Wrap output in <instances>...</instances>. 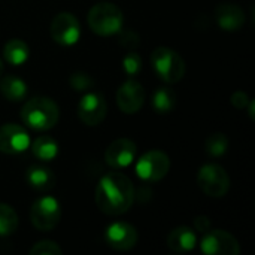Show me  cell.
I'll return each instance as SVG.
<instances>
[{"label":"cell","mask_w":255,"mask_h":255,"mask_svg":"<svg viewBox=\"0 0 255 255\" xmlns=\"http://www.w3.org/2000/svg\"><path fill=\"white\" fill-rule=\"evenodd\" d=\"M136 199L133 182L123 173L109 172L103 175L96 187V205L106 215H121L127 212Z\"/></svg>","instance_id":"cell-1"},{"label":"cell","mask_w":255,"mask_h":255,"mask_svg":"<svg viewBox=\"0 0 255 255\" xmlns=\"http://www.w3.org/2000/svg\"><path fill=\"white\" fill-rule=\"evenodd\" d=\"M21 118L30 128L36 131H46L57 124L60 118V109L52 99L36 96L24 103L21 109Z\"/></svg>","instance_id":"cell-2"},{"label":"cell","mask_w":255,"mask_h":255,"mask_svg":"<svg viewBox=\"0 0 255 255\" xmlns=\"http://www.w3.org/2000/svg\"><path fill=\"white\" fill-rule=\"evenodd\" d=\"M151 63L158 78L167 84H176L185 75L184 58L175 49L167 46L155 48L151 54Z\"/></svg>","instance_id":"cell-3"},{"label":"cell","mask_w":255,"mask_h":255,"mask_svg":"<svg viewBox=\"0 0 255 255\" xmlns=\"http://www.w3.org/2000/svg\"><path fill=\"white\" fill-rule=\"evenodd\" d=\"M124 15L115 4L100 3L90 9L88 25L99 36H112L123 28Z\"/></svg>","instance_id":"cell-4"},{"label":"cell","mask_w":255,"mask_h":255,"mask_svg":"<svg viewBox=\"0 0 255 255\" xmlns=\"http://www.w3.org/2000/svg\"><path fill=\"white\" fill-rule=\"evenodd\" d=\"M200 190L214 199L224 197L230 190V178L220 164H205L197 173Z\"/></svg>","instance_id":"cell-5"},{"label":"cell","mask_w":255,"mask_h":255,"mask_svg":"<svg viewBox=\"0 0 255 255\" xmlns=\"http://www.w3.org/2000/svg\"><path fill=\"white\" fill-rule=\"evenodd\" d=\"M170 170V158L163 151H149L136 163V175L145 182H158Z\"/></svg>","instance_id":"cell-6"},{"label":"cell","mask_w":255,"mask_h":255,"mask_svg":"<svg viewBox=\"0 0 255 255\" xmlns=\"http://www.w3.org/2000/svg\"><path fill=\"white\" fill-rule=\"evenodd\" d=\"M61 218V208L57 199L51 196H45L37 199L30 209L31 224L42 232L52 230Z\"/></svg>","instance_id":"cell-7"},{"label":"cell","mask_w":255,"mask_h":255,"mask_svg":"<svg viewBox=\"0 0 255 255\" xmlns=\"http://www.w3.org/2000/svg\"><path fill=\"white\" fill-rule=\"evenodd\" d=\"M200 250L206 255H238L241 247L238 239L226 230H212L203 233Z\"/></svg>","instance_id":"cell-8"},{"label":"cell","mask_w":255,"mask_h":255,"mask_svg":"<svg viewBox=\"0 0 255 255\" xmlns=\"http://www.w3.org/2000/svg\"><path fill=\"white\" fill-rule=\"evenodd\" d=\"M51 36L52 40L63 46H72L79 40L81 27L76 16L69 12H61L54 16L51 22Z\"/></svg>","instance_id":"cell-9"},{"label":"cell","mask_w":255,"mask_h":255,"mask_svg":"<svg viewBox=\"0 0 255 255\" xmlns=\"http://www.w3.org/2000/svg\"><path fill=\"white\" fill-rule=\"evenodd\" d=\"M30 136L24 127L13 123L0 126V152L7 155L21 154L30 148Z\"/></svg>","instance_id":"cell-10"},{"label":"cell","mask_w":255,"mask_h":255,"mask_svg":"<svg viewBox=\"0 0 255 255\" xmlns=\"http://www.w3.org/2000/svg\"><path fill=\"white\" fill-rule=\"evenodd\" d=\"M76 111H78L79 120L84 124L94 127V126H99L105 120L108 106H106L103 94L96 93V91H88L81 97Z\"/></svg>","instance_id":"cell-11"},{"label":"cell","mask_w":255,"mask_h":255,"mask_svg":"<svg viewBox=\"0 0 255 255\" xmlns=\"http://www.w3.org/2000/svg\"><path fill=\"white\" fill-rule=\"evenodd\" d=\"M145 88L136 79H128L117 90V105L124 114H136L145 103Z\"/></svg>","instance_id":"cell-12"},{"label":"cell","mask_w":255,"mask_h":255,"mask_svg":"<svg viewBox=\"0 0 255 255\" xmlns=\"http://www.w3.org/2000/svg\"><path fill=\"white\" fill-rule=\"evenodd\" d=\"M137 241V230L128 223L117 221L108 226V229L105 230V242L109 248L117 251H128L136 247Z\"/></svg>","instance_id":"cell-13"},{"label":"cell","mask_w":255,"mask_h":255,"mask_svg":"<svg viewBox=\"0 0 255 255\" xmlns=\"http://www.w3.org/2000/svg\"><path fill=\"white\" fill-rule=\"evenodd\" d=\"M136 154H137L136 143L130 139L123 137V139L114 140L106 148L105 160L114 169H126L134 161Z\"/></svg>","instance_id":"cell-14"},{"label":"cell","mask_w":255,"mask_h":255,"mask_svg":"<svg viewBox=\"0 0 255 255\" xmlns=\"http://www.w3.org/2000/svg\"><path fill=\"white\" fill-rule=\"evenodd\" d=\"M217 24L226 31H238L245 25V12L233 3H223L215 9Z\"/></svg>","instance_id":"cell-15"},{"label":"cell","mask_w":255,"mask_h":255,"mask_svg":"<svg viewBox=\"0 0 255 255\" xmlns=\"http://www.w3.org/2000/svg\"><path fill=\"white\" fill-rule=\"evenodd\" d=\"M197 245V235L193 229L181 226L173 229L167 236V247L179 254L190 253Z\"/></svg>","instance_id":"cell-16"},{"label":"cell","mask_w":255,"mask_h":255,"mask_svg":"<svg viewBox=\"0 0 255 255\" xmlns=\"http://www.w3.org/2000/svg\"><path fill=\"white\" fill-rule=\"evenodd\" d=\"M25 179L28 185L37 191H48L54 188L55 185V176L54 173L43 166H30L25 173Z\"/></svg>","instance_id":"cell-17"},{"label":"cell","mask_w":255,"mask_h":255,"mask_svg":"<svg viewBox=\"0 0 255 255\" xmlns=\"http://www.w3.org/2000/svg\"><path fill=\"white\" fill-rule=\"evenodd\" d=\"M0 91L9 102H21L27 97L28 87L24 79L16 75H6L0 81Z\"/></svg>","instance_id":"cell-18"},{"label":"cell","mask_w":255,"mask_h":255,"mask_svg":"<svg viewBox=\"0 0 255 255\" xmlns=\"http://www.w3.org/2000/svg\"><path fill=\"white\" fill-rule=\"evenodd\" d=\"M3 57L12 66H22L30 57V48L21 39H10L3 48Z\"/></svg>","instance_id":"cell-19"},{"label":"cell","mask_w":255,"mask_h":255,"mask_svg":"<svg viewBox=\"0 0 255 255\" xmlns=\"http://www.w3.org/2000/svg\"><path fill=\"white\" fill-rule=\"evenodd\" d=\"M33 155L40 161H52L58 154V145L52 137L40 136L33 143H30Z\"/></svg>","instance_id":"cell-20"},{"label":"cell","mask_w":255,"mask_h":255,"mask_svg":"<svg viewBox=\"0 0 255 255\" xmlns=\"http://www.w3.org/2000/svg\"><path fill=\"white\" fill-rule=\"evenodd\" d=\"M176 106V93L169 87H160L152 94V108L157 114H169Z\"/></svg>","instance_id":"cell-21"},{"label":"cell","mask_w":255,"mask_h":255,"mask_svg":"<svg viewBox=\"0 0 255 255\" xmlns=\"http://www.w3.org/2000/svg\"><path fill=\"white\" fill-rule=\"evenodd\" d=\"M19 226V220H18V214L16 211L6 205V203H0V236H10L18 230Z\"/></svg>","instance_id":"cell-22"},{"label":"cell","mask_w":255,"mask_h":255,"mask_svg":"<svg viewBox=\"0 0 255 255\" xmlns=\"http://www.w3.org/2000/svg\"><path fill=\"white\" fill-rule=\"evenodd\" d=\"M205 148H206V152L211 155V157H221L227 152V148H229V139L226 134L223 133H214L211 134L206 142H205Z\"/></svg>","instance_id":"cell-23"},{"label":"cell","mask_w":255,"mask_h":255,"mask_svg":"<svg viewBox=\"0 0 255 255\" xmlns=\"http://www.w3.org/2000/svg\"><path fill=\"white\" fill-rule=\"evenodd\" d=\"M142 66H143V61H142L140 55L137 52H134V51L127 52L124 55V58H123V70L130 78L139 75L140 70H142Z\"/></svg>","instance_id":"cell-24"},{"label":"cell","mask_w":255,"mask_h":255,"mask_svg":"<svg viewBox=\"0 0 255 255\" xmlns=\"http://www.w3.org/2000/svg\"><path fill=\"white\" fill-rule=\"evenodd\" d=\"M69 82H70V87L75 91H88V90H91L94 87V79L88 73H84V72L73 73L70 76Z\"/></svg>","instance_id":"cell-25"},{"label":"cell","mask_w":255,"mask_h":255,"mask_svg":"<svg viewBox=\"0 0 255 255\" xmlns=\"http://www.w3.org/2000/svg\"><path fill=\"white\" fill-rule=\"evenodd\" d=\"M63 251L58 247V244L52 241H40L36 242L30 248V255H61Z\"/></svg>","instance_id":"cell-26"},{"label":"cell","mask_w":255,"mask_h":255,"mask_svg":"<svg viewBox=\"0 0 255 255\" xmlns=\"http://www.w3.org/2000/svg\"><path fill=\"white\" fill-rule=\"evenodd\" d=\"M118 33H120L118 42H120L121 46H124V48L128 49V51H134V49L139 48V45H140V37H139V34H137L136 31H133V30H124V31H123V28H121Z\"/></svg>","instance_id":"cell-27"},{"label":"cell","mask_w":255,"mask_h":255,"mask_svg":"<svg viewBox=\"0 0 255 255\" xmlns=\"http://www.w3.org/2000/svg\"><path fill=\"white\" fill-rule=\"evenodd\" d=\"M250 97H248V94L247 93H244V91H235L233 94H232V97H230V102H232V105L236 108V109H245L247 108V105L250 103Z\"/></svg>","instance_id":"cell-28"},{"label":"cell","mask_w":255,"mask_h":255,"mask_svg":"<svg viewBox=\"0 0 255 255\" xmlns=\"http://www.w3.org/2000/svg\"><path fill=\"white\" fill-rule=\"evenodd\" d=\"M194 227H196V230L197 232H202V233H205V232H208L209 229H211V221H209V218L208 217H197L196 220H194Z\"/></svg>","instance_id":"cell-29"},{"label":"cell","mask_w":255,"mask_h":255,"mask_svg":"<svg viewBox=\"0 0 255 255\" xmlns=\"http://www.w3.org/2000/svg\"><path fill=\"white\" fill-rule=\"evenodd\" d=\"M3 70H4V66H3V60L0 58V76L3 75Z\"/></svg>","instance_id":"cell-30"}]
</instances>
